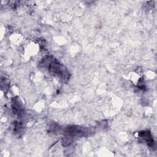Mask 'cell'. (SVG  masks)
<instances>
[{"mask_svg":"<svg viewBox=\"0 0 157 157\" xmlns=\"http://www.w3.org/2000/svg\"><path fill=\"white\" fill-rule=\"evenodd\" d=\"M48 71L50 72H52L55 74H57L59 76L65 77L67 74L64 66L54 61H51L50 62V64L48 63Z\"/></svg>","mask_w":157,"mask_h":157,"instance_id":"cell-1","label":"cell"}]
</instances>
